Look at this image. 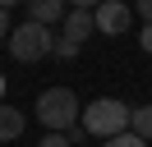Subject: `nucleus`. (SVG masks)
<instances>
[{"mask_svg":"<svg viewBox=\"0 0 152 147\" xmlns=\"http://www.w3.org/2000/svg\"><path fill=\"white\" fill-rule=\"evenodd\" d=\"M0 101H5V74H0Z\"/></svg>","mask_w":152,"mask_h":147,"instance_id":"f3484780","label":"nucleus"},{"mask_svg":"<svg viewBox=\"0 0 152 147\" xmlns=\"http://www.w3.org/2000/svg\"><path fill=\"white\" fill-rule=\"evenodd\" d=\"M37 147H74V143H69V133H42Z\"/></svg>","mask_w":152,"mask_h":147,"instance_id":"9b49d317","label":"nucleus"},{"mask_svg":"<svg viewBox=\"0 0 152 147\" xmlns=\"http://www.w3.org/2000/svg\"><path fill=\"white\" fill-rule=\"evenodd\" d=\"M106 147H148L138 133H120V138H106Z\"/></svg>","mask_w":152,"mask_h":147,"instance_id":"9d476101","label":"nucleus"},{"mask_svg":"<svg viewBox=\"0 0 152 147\" xmlns=\"http://www.w3.org/2000/svg\"><path fill=\"white\" fill-rule=\"evenodd\" d=\"M0 41H10V9H0Z\"/></svg>","mask_w":152,"mask_h":147,"instance_id":"ddd939ff","label":"nucleus"},{"mask_svg":"<svg viewBox=\"0 0 152 147\" xmlns=\"http://www.w3.org/2000/svg\"><path fill=\"white\" fill-rule=\"evenodd\" d=\"M92 32H97V18H92V9H69V14H65V32H60V37H69L74 46H83Z\"/></svg>","mask_w":152,"mask_h":147,"instance_id":"423d86ee","label":"nucleus"},{"mask_svg":"<svg viewBox=\"0 0 152 147\" xmlns=\"http://www.w3.org/2000/svg\"><path fill=\"white\" fill-rule=\"evenodd\" d=\"M23 9H28V18H32V23H42V28L65 23V14H69L65 0H23Z\"/></svg>","mask_w":152,"mask_h":147,"instance_id":"39448f33","label":"nucleus"},{"mask_svg":"<svg viewBox=\"0 0 152 147\" xmlns=\"http://www.w3.org/2000/svg\"><path fill=\"white\" fill-rule=\"evenodd\" d=\"M134 14H138V18H148V23H152V0H134Z\"/></svg>","mask_w":152,"mask_h":147,"instance_id":"f8f14e48","label":"nucleus"},{"mask_svg":"<svg viewBox=\"0 0 152 147\" xmlns=\"http://www.w3.org/2000/svg\"><path fill=\"white\" fill-rule=\"evenodd\" d=\"M129 119H134V106H129V101L97 97V101H88V110H83L78 124L88 129V138H120V133H129Z\"/></svg>","mask_w":152,"mask_h":147,"instance_id":"f03ea898","label":"nucleus"},{"mask_svg":"<svg viewBox=\"0 0 152 147\" xmlns=\"http://www.w3.org/2000/svg\"><path fill=\"white\" fill-rule=\"evenodd\" d=\"M92 18H97V32L102 37H124L129 23H134V9L124 5V0H102V5L92 9Z\"/></svg>","mask_w":152,"mask_h":147,"instance_id":"20e7f679","label":"nucleus"},{"mask_svg":"<svg viewBox=\"0 0 152 147\" xmlns=\"http://www.w3.org/2000/svg\"><path fill=\"white\" fill-rule=\"evenodd\" d=\"M56 51V32H51V28H42V23H19L10 32V55L19 64H32V60H46V55Z\"/></svg>","mask_w":152,"mask_h":147,"instance_id":"7ed1b4c3","label":"nucleus"},{"mask_svg":"<svg viewBox=\"0 0 152 147\" xmlns=\"http://www.w3.org/2000/svg\"><path fill=\"white\" fill-rule=\"evenodd\" d=\"M32 115H37V124L46 129V133H69V129H78V119H83V106H78V97L69 87H46L37 97V106H32Z\"/></svg>","mask_w":152,"mask_h":147,"instance_id":"f257e3e1","label":"nucleus"},{"mask_svg":"<svg viewBox=\"0 0 152 147\" xmlns=\"http://www.w3.org/2000/svg\"><path fill=\"white\" fill-rule=\"evenodd\" d=\"M51 55H56V60H74V55H78V46L69 41V37H56V51H51Z\"/></svg>","mask_w":152,"mask_h":147,"instance_id":"1a4fd4ad","label":"nucleus"},{"mask_svg":"<svg viewBox=\"0 0 152 147\" xmlns=\"http://www.w3.org/2000/svg\"><path fill=\"white\" fill-rule=\"evenodd\" d=\"M14 5H23V0H0V9H14Z\"/></svg>","mask_w":152,"mask_h":147,"instance_id":"dca6fc26","label":"nucleus"},{"mask_svg":"<svg viewBox=\"0 0 152 147\" xmlns=\"http://www.w3.org/2000/svg\"><path fill=\"white\" fill-rule=\"evenodd\" d=\"M129 133H138L143 143H152V101H148V106H134V119H129Z\"/></svg>","mask_w":152,"mask_h":147,"instance_id":"6e6552de","label":"nucleus"},{"mask_svg":"<svg viewBox=\"0 0 152 147\" xmlns=\"http://www.w3.org/2000/svg\"><path fill=\"white\" fill-rule=\"evenodd\" d=\"M23 124H28V115H23L19 106H5V101H0V143H14V138L23 133Z\"/></svg>","mask_w":152,"mask_h":147,"instance_id":"0eeeda50","label":"nucleus"},{"mask_svg":"<svg viewBox=\"0 0 152 147\" xmlns=\"http://www.w3.org/2000/svg\"><path fill=\"white\" fill-rule=\"evenodd\" d=\"M138 46H143V51H152V23L143 28V37H138Z\"/></svg>","mask_w":152,"mask_h":147,"instance_id":"2eb2a0df","label":"nucleus"},{"mask_svg":"<svg viewBox=\"0 0 152 147\" xmlns=\"http://www.w3.org/2000/svg\"><path fill=\"white\" fill-rule=\"evenodd\" d=\"M65 5H69V9H97L102 0H65Z\"/></svg>","mask_w":152,"mask_h":147,"instance_id":"4468645a","label":"nucleus"}]
</instances>
